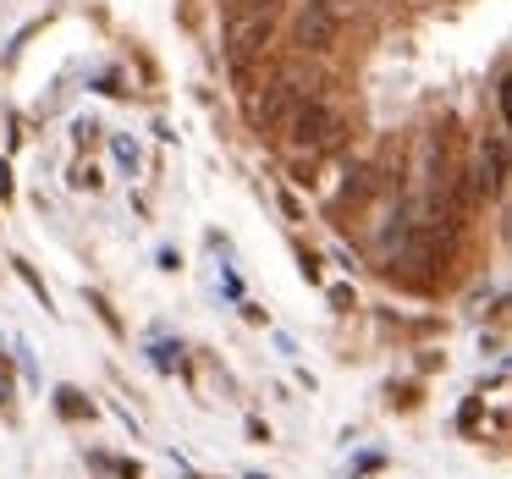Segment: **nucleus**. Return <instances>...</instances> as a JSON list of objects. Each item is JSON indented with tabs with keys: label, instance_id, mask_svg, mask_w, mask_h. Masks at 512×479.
<instances>
[{
	"label": "nucleus",
	"instance_id": "nucleus-1",
	"mask_svg": "<svg viewBox=\"0 0 512 479\" xmlns=\"http://www.w3.org/2000/svg\"><path fill=\"white\" fill-rule=\"evenodd\" d=\"M303 100H309V83H303L298 72H281L276 83H265V94L248 100V127H254V133H276Z\"/></svg>",
	"mask_w": 512,
	"mask_h": 479
},
{
	"label": "nucleus",
	"instance_id": "nucleus-2",
	"mask_svg": "<svg viewBox=\"0 0 512 479\" xmlns=\"http://www.w3.org/2000/svg\"><path fill=\"white\" fill-rule=\"evenodd\" d=\"M281 133H287L292 149H309V155H314V149H331V144H336V133H342V116H336L325 100H314V94H309V100H303L298 111L281 122Z\"/></svg>",
	"mask_w": 512,
	"mask_h": 479
},
{
	"label": "nucleus",
	"instance_id": "nucleus-3",
	"mask_svg": "<svg viewBox=\"0 0 512 479\" xmlns=\"http://www.w3.org/2000/svg\"><path fill=\"white\" fill-rule=\"evenodd\" d=\"M336 34H342V17H336L331 0L298 6V17H292V45H298L303 56H325V50L336 45Z\"/></svg>",
	"mask_w": 512,
	"mask_h": 479
},
{
	"label": "nucleus",
	"instance_id": "nucleus-4",
	"mask_svg": "<svg viewBox=\"0 0 512 479\" xmlns=\"http://www.w3.org/2000/svg\"><path fill=\"white\" fill-rule=\"evenodd\" d=\"M270 34H276L270 12H232L226 17V56H232V67H243L248 56H265Z\"/></svg>",
	"mask_w": 512,
	"mask_h": 479
},
{
	"label": "nucleus",
	"instance_id": "nucleus-5",
	"mask_svg": "<svg viewBox=\"0 0 512 479\" xmlns=\"http://www.w3.org/2000/svg\"><path fill=\"white\" fill-rule=\"evenodd\" d=\"M501 188H507V133H501V127H490L485 144H479V177H474V193H479V199H496Z\"/></svg>",
	"mask_w": 512,
	"mask_h": 479
},
{
	"label": "nucleus",
	"instance_id": "nucleus-6",
	"mask_svg": "<svg viewBox=\"0 0 512 479\" xmlns=\"http://www.w3.org/2000/svg\"><path fill=\"white\" fill-rule=\"evenodd\" d=\"M237 12H270V6H281V0H232Z\"/></svg>",
	"mask_w": 512,
	"mask_h": 479
},
{
	"label": "nucleus",
	"instance_id": "nucleus-7",
	"mask_svg": "<svg viewBox=\"0 0 512 479\" xmlns=\"http://www.w3.org/2000/svg\"><path fill=\"white\" fill-rule=\"evenodd\" d=\"M331 303L336 309H353V287H331Z\"/></svg>",
	"mask_w": 512,
	"mask_h": 479
},
{
	"label": "nucleus",
	"instance_id": "nucleus-8",
	"mask_svg": "<svg viewBox=\"0 0 512 479\" xmlns=\"http://www.w3.org/2000/svg\"><path fill=\"white\" fill-rule=\"evenodd\" d=\"M248 479H265V474H248Z\"/></svg>",
	"mask_w": 512,
	"mask_h": 479
}]
</instances>
